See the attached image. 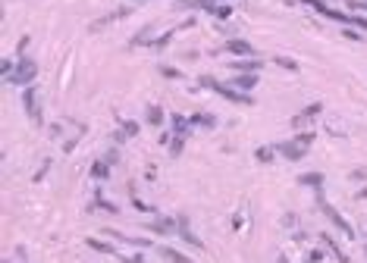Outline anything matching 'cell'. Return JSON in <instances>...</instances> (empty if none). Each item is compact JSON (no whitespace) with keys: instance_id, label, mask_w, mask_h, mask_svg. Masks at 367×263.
I'll use <instances>...</instances> for the list:
<instances>
[{"instance_id":"cell-34","label":"cell","mask_w":367,"mask_h":263,"mask_svg":"<svg viewBox=\"0 0 367 263\" xmlns=\"http://www.w3.org/2000/svg\"><path fill=\"white\" fill-rule=\"evenodd\" d=\"M326 257V248H317V250H311V257H307V260H311V263H320Z\"/></svg>"},{"instance_id":"cell-40","label":"cell","mask_w":367,"mask_h":263,"mask_svg":"<svg viewBox=\"0 0 367 263\" xmlns=\"http://www.w3.org/2000/svg\"><path fill=\"white\" fill-rule=\"evenodd\" d=\"M276 263H289V260H286V257H279V260H276Z\"/></svg>"},{"instance_id":"cell-25","label":"cell","mask_w":367,"mask_h":263,"mask_svg":"<svg viewBox=\"0 0 367 263\" xmlns=\"http://www.w3.org/2000/svg\"><path fill=\"white\" fill-rule=\"evenodd\" d=\"M94 207H98V210H107V213H120V207H116V204H110V200L104 198L101 191H98V194H94Z\"/></svg>"},{"instance_id":"cell-37","label":"cell","mask_w":367,"mask_h":263,"mask_svg":"<svg viewBox=\"0 0 367 263\" xmlns=\"http://www.w3.org/2000/svg\"><path fill=\"white\" fill-rule=\"evenodd\" d=\"M29 41H32L29 34H22V38H19V44H16V54H19V56H22V50H26V47H29Z\"/></svg>"},{"instance_id":"cell-4","label":"cell","mask_w":367,"mask_h":263,"mask_svg":"<svg viewBox=\"0 0 367 263\" xmlns=\"http://www.w3.org/2000/svg\"><path fill=\"white\" fill-rule=\"evenodd\" d=\"M214 91L220 94L223 100H232V104H248V106L254 104V98H251L248 91H239V88H232V85H223V82H217V88H214Z\"/></svg>"},{"instance_id":"cell-16","label":"cell","mask_w":367,"mask_h":263,"mask_svg":"<svg viewBox=\"0 0 367 263\" xmlns=\"http://www.w3.org/2000/svg\"><path fill=\"white\" fill-rule=\"evenodd\" d=\"M157 250H160V257H163V260H170V263H192V260L182 254V250H176V248H170V244H160Z\"/></svg>"},{"instance_id":"cell-5","label":"cell","mask_w":367,"mask_h":263,"mask_svg":"<svg viewBox=\"0 0 367 263\" xmlns=\"http://www.w3.org/2000/svg\"><path fill=\"white\" fill-rule=\"evenodd\" d=\"M320 113H323V104H320V100H317V104H307L301 113L292 116V128H295V132H298V128H307V126H311V119L320 116Z\"/></svg>"},{"instance_id":"cell-33","label":"cell","mask_w":367,"mask_h":263,"mask_svg":"<svg viewBox=\"0 0 367 263\" xmlns=\"http://www.w3.org/2000/svg\"><path fill=\"white\" fill-rule=\"evenodd\" d=\"M116 257H120L123 263H148V260L141 257V254H132V257H129V254H116Z\"/></svg>"},{"instance_id":"cell-3","label":"cell","mask_w":367,"mask_h":263,"mask_svg":"<svg viewBox=\"0 0 367 263\" xmlns=\"http://www.w3.org/2000/svg\"><path fill=\"white\" fill-rule=\"evenodd\" d=\"M41 94H38V88L35 85H29V88H22V106H26V113H29V119L32 122H41Z\"/></svg>"},{"instance_id":"cell-42","label":"cell","mask_w":367,"mask_h":263,"mask_svg":"<svg viewBox=\"0 0 367 263\" xmlns=\"http://www.w3.org/2000/svg\"><path fill=\"white\" fill-rule=\"evenodd\" d=\"M7 263H10V260H7Z\"/></svg>"},{"instance_id":"cell-39","label":"cell","mask_w":367,"mask_h":263,"mask_svg":"<svg viewBox=\"0 0 367 263\" xmlns=\"http://www.w3.org/2000/svg\"><path fill=\"white\" fill-rule=\"evenodd\" d=\"M16 260H19V263H29V254H26L22 248H16Z\"/></svg>"},{"instance_id":"cell-12","label":"cell","mask_w":367,"mask_h":263,"mask_svg":"<svg viewBox=\"0 0 367 263\" xmlns=\"http://www.w3.org/2000/svg\"><path fill=\"white\" fill-rule=\"evenodd\" d=\"M320 244H323V248H326L329 254H333V257L339 260V263H348V254H345V250H342V248L336 244V238L329 235V232H323V235H320Z\"/></svg>"},{"instance_id":"cell-11","label":"cell","mask_w":367,"mask_h":263,"mask_svg":"<svg viewBox=\"0 0 367 263\" xmlns=\"http://www.w3.org/2000/svg\"><path fill=\"white\" fill-rule=\"evenodd\" d=\"M232 88H239V91H254L257 88V72H235V78L229 82Z\"/></svg>"},{"instance_id":"cell-18","label":"cell","mask_w":367,"mask_h":263,"mask_svg":"<svg viewBox=\"0 0 367 263\" xmlns=\"http://www.w3.org/2000/svg\"><path fill=\"white\" fill-rule=\"evenodd\" d=\"M107 176H110V163L107 160H94L91 163V178H94V182H104Z\"/></svg>"},{"instance_id":"cell-31","label":"cell","mask_w":367,"mask_h":263,"mask_svg":"<svg viewBox=\"0 0 367 263\" xmlns=\"http://www.w3.org/2000/svg\"><path fill=\"white\" fill-rule=\"evenodd\" d=\"M198 88H210V91H214V88H217V78H214V76H201V78H198Z\"/></svg>"},{"instance_id":"cell-7","label":"cell","mask_w":367,"mask_h":263,"mask_svg":"<svg viewBox=\"0 0 367 263\" xmlns=\"http://www.w3.org/2000/svg\"><path fill=\"white\" fill-rule=\"evenodd\" d=\"M276 150H279V157H286V160H301L304 154H307V148H301L295 138H289V141H282V144H276Z\"/></svg>"},{"instance_id":"cell-29","label":"cell","mask_w":367,"mask_h":263,"mask_svg":"<svg viewBox=\"0 0 367 263\" xmlns=\"http://www.w3.org/2000/svg\"><path fill=\"white\" fill-rule=\"evenodd\" d=\"M295 141H298L301 148H311V144H314V132H298V135H295Z\"/></svg>"},{"instance_id":"cell-15","label":"cell","mask_w":367,"mask_h":263,"mask_svg":"<svg viewBox=\"0 0 367 263\" xmlns=\"http://www.w3.org/2000/svg\"><path fill=\"white\" fill-rule=\"evenodd\" d=\"M141 44H154V26H145L141 32H135L132 34V41H129V47H141Z\"/></svg>"},{"instance_id":"cell-2","label":"cell","mask_w":367,"mask_h":263,"mask_svg":"<svg viewBox=\"0 0 367 263\" xmlns=\"http://www.w3.org/2000/svg\"><path fill=\"white\" fill-rule=\"evenodd\" d=\"M35 76H38V66H35V60H32V56H19L13 76H10L7 82H10V85H16V88H29L32 82H35Z\"/></svg>"},{"instance_id":"cell-17","label":"cell","mask_w":367,"mask_h":263,"mask_svg":"<svg viewBox=\"0 0 367 263\" xmlns=\"http://www.w3.org/2000/svg\"><path fill=\"white\" fill-rule=\"evenodd\" d=\"M207 13H210V16H217L220 22H226V19L232 16V10H229V4H220V0H210V4H207Z\"/></svg>"},{"instance_id":"cell-24","label":"cell","mask_w":367,"mask_h":263,"mask_svg":"<svg viewBox=\"0 0 367 263\" xmlns=\"http://www.w3.org/2000/svg\"><path fill=\"white\" fill-rule=\"evenodd\" d=\"M91 250H98V254H116V248L113 244H107V242H98V238H88V242H85Z\"/></svg>"},{"instance_id":"cell-22","label":"cell","mask_w":367,"mask_h":263,"mask_svg":"<svg viewBox=\"0 0 367 263\" xmlns=\"http://www.w3.org/2000/svg\"><path fill=\"white\" fill-rule=\"evenodd\" d=\"M138 128H141V126L135 122V119H123V122H120V132H123V138H126V141H129V138H135V135H138Z\"/></svg>"},{"instance_id":"cell-27","label":"cell","mask_w":367,"mask_h":263,"mask_svg":"<svg viewBox=\"0 0 367 263\" xmlns=\"http://www.w3.org/2000/svg\"><path fill=\"white\" fill-rule=\"evenodd\" d=\"M342 28H345V26H342ZM348 28L367 32V16H358V13H351V19H348Z\"/></svg>"},{"instance_id":"cell-6","label":"cell","mask_w":367,"mask_h":263,"mask_svg":"<svg viewBox=\"0 0 367 263\" xmlns=\"http://www.w3.org/2000/svg\"><path fill=\"white\" fill-rule=\"evenodd\" d=\"M145 226L154 235H176V229H179V222H176L173 216H157L154 222H145Z\"/></svg>"},{"instance_id":"cell-41","label":"cell","mask_w":367,"mask_h":263,"mask_svg":"<svg viewBox=\"0 0 367 263\" xmlns=\"http://www.w3.org/2000/svg\"><path fill=\"white\" fill-rule=\"evenodd\" d=\"M220 4H229V0H220Z\"/></svg>"},{"instance_id":"cell-8","label":"cell","mask_w":367,"mask_h":263,"mask_svg":"<svg viewBox=\"0 0 367 263\" xmlns=\"http://www.w3.org/2000/svg\"><path fill=\"white\" fill-rule=\"evenodd\" d=\"M176 222H179V229H176V235H179V238H182V242H185L188 248H198V250L204 248V244H201V238H198L192 229H188V216H176Z\"/></svg>"},{"instance_id":"cell-20","label":"cell","mask_w":367,"mask_h":263,"mask_svg":"<svg viewBox=\"0 0 367 263\" xmlns=\"http://www.w3.org/2000/svg\"><path fill=\"white\" fill-rule=\"evenodd\" d=\"M298 185H307V188H323V172H304V176H298Z\"/></svg>"},{"instance_id":"cell-21","label":"cell","mask_w":367,"mask_h":263,"mask_svg":"<svg viewBox=\"0 0 367 263\" xmlns=\"http://www.w3.org/2000/svg\"><path fill=\"white\" fill-rule=\"evenodd\" d=\"M145 119H148V126H163V110L157 104H151L148 110H145Z\"/></svg>"},{"instance_id":"cell-30","label":"cell","mask_w":367,"mask_h":263,"mask_svg":"<svg viewBox=\"0 0 367 263\" xmlns=\"http://www.w3.org/2000/svg\"><path fill=\"white\" fill-rule=\"evenodd\" d=\"M160 76H163V78H182V72H179L176 66H160Z\"/></svg>"},{"instance_id":"cell-1","label":"cell","mask_w":367,"mask_h":263,"mask_svg":"<svg viewBox=\"0 0 367 263\" xmlns=\"http://www.w3.org/2000/svg\"><path fill=\"white\" fill-rule=\"evenodd\" d=\"M317 207H320L323 210V216L329 220V222H333L336 226V229L342 232V235H348V238H354V229H351V222L345 220V216H342V213L333 207V204H329V200L323 198V188H317Z\"/></svg>"},{"instance_id":"cell-38","label":"cell","mask_w":367,"mask_h":263,"mask_svg":"<svg viewBox=\"0 0 367 263\" xmlns=\"http://www.w3.org/2000/svg\"><path fill=\"white\" fill-rule=\"evenodd\" d=\"M351 178H354V182H364V178H367V170H354Z\"/></svg>"},{"instance_id":"cell-14","label":"cell","mask_w":367,"mask_h":263,"mask_svg":"<svg viewBox=\"0 0 367 263\" xmlns=\"http://www.w3.org/2000/svg\"><path fill=\"white\" fill-rule=\"evenodd\" d=\"M170 126H173L176 135H182V138H188V132H192V122H188V116H182V113H173Z\"/></svg>"},{"instance_id":"cell-28","label":"cell","mask_w":367,"mask_h":263,"mask_svg":"<svg viewBox=\"0 0 367 263\" xmlns=\"http://www.w3.org/2000/svg\"><path fill=\"white\" fill-rule=\"evenodd\" d=\"M182 148H185V138H182V135H173V141H170V154H173V157H179Z\"/></svg>"},{"instance_id":"cell-35","label":"cell","mask_w":367,"mask_h":263,"mask_svg":"<svg viewBox=\"0 0 367 263\" xmlns=\"http://www.w3.org/2000/svg\"><path fill=\"white\" fill-rule=\"evenodd\" d=\"M132 204H135V210H141V213H154V207L145 204V200H138V198H132Z\"/></svg>"},{"instance_id":"cell-36","label":"cell","mask_w":367,"mask_h":263,"mask_svg":"<svg viewBox=\"0 0 367 263\" xmlns=\"http://www.w3.org/2000/svg\"><path fill=\"white\" fill-rule=\"evenodd\" d=\"M104 160H107V163H110V166H113V163H116V160H120V150H116V148H110V150H107V154H104Z\"/></svg>"},{"instance_id":"cell-32","label":"cell","mask_w":367,"mask_h":263,"mask_svg":"<svg viewBox=\"0 0 367 263\" xmlns=\"http://www.w3.org/2000/svg\"><path fill=\"white\" fill-rule=\"evenodd\" d=\"M342 34H345V38H348V41H364V34H361L358 28H348V26H345V28H342Z\"/></svg>"},{"instance_id":"cell-10","label":"cell","mask_w":367,"mask_h":263,"mask_svg":"<svg viewBox=\"0 0 367 263\" xmlns=\"http://www.w3.org/2000/svg\"><path fill=\"white\" fill-rule=\"evenodd\" d=\"M260 66H264V63H260L257 56H242V60H232V63H229L232 72H260Z\"/></svg>"},{"instance_id":"cell-19","label":"cell","mask_w":367,"mask_h":263,"mask_svg":"<svg viewBox=\"0 0 367 263\" xmlns=\"http://www.w3.org/2000/svg\"><path fill=\"white\" fill-rule=\"evenodd\" d=\"M254 157H257V163H273V160L279 157V150H276L273 144H264V148L254 150Z\"/></svg>"},{"instance_id":"cell-9","label":"cell","mask_w":367,"mask_h":263,"mask_svg":"<svg viewBox=\"0 0 367 263\" xmlns=\"http://www.w3.org/2000/svg\"><path fill=\"white\" fill-rule=\"evenodd\" d=\"M223 50L232 54V56H254V47L248 41H242V38H229L226 44H223Z\"/></svg>"},{"instance_id":"cell-13","label":"cell","mask_w":367,"mask_h":263,"mask_svg":"<svg viewBox=\"0 0 367 263\" xmlns=\"http://www.w3.org/2000/svg\"><path fill=\"white\" fill-rule=\"evenodd\" d=\"M188 122H192V128H198V126L201 128H214L217 126V116L204 110V113H192V116H188Z\"/></svg>"},{"instance_id":"cell-23","label":"cell","mask_w":367,"mask_h":263,"mask_svg":"<svg viewBox=\"0 0 367 263\" xmlns=\"http://www.w3.org/2000/svg\"><path fill=\"white\" fill-rule=\"evenodd\" d=\"M273 66L286 69V72H298V60H292V56H273Z\"/></svg>"},{"instance_id":"cell-26","label":"cell","mask_w":367,"mask_h":263,"mask_svg":"<svg viewBox=\"0 0 367 263\" xmlns=\"http://www.w3.org/2000/svg\"><path fill=\"white\" fill-rule=\"evenodd\" d=\"M173 38H176V28H173V32H163L160 38H154V44H151V47H154V50H167V44H170Z\"/></svg>"}]
</instances>
